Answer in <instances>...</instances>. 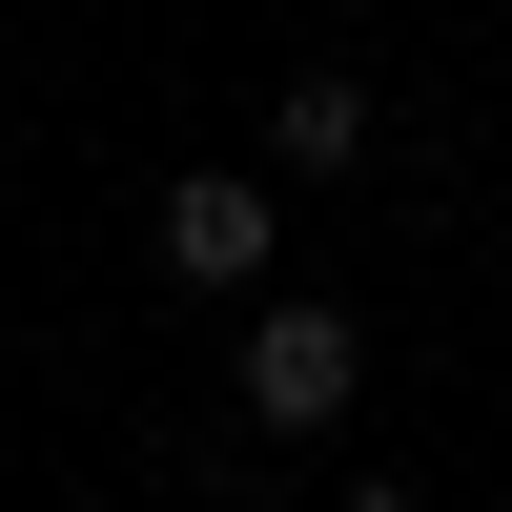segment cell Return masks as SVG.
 Here are the masks:
<instances>
[{"label":"cell","mask_w":512,"mask_h":512,"mask_svg":"<svg viewBox=\"0 0 512 512\" xmlns=\"http://www.w3.org/2000/svg\"><path fill=\"white\" fill-rule=\"evenodd\" d=\"M349 390H369V328H349V308H308V287L246 308V431H328Z\"/></svg>","instance_id":"obj_2"},{"label":"cell","mask_w":512,"mask_h":512,"mask_svg":"<svg viewBox=\"0 0 512 512\" xmlns=\"http://www.w3.org/2000/svg\"><path fill=\"white\" fill-rule=\"evenodd\" d=\"M144 246H164V287H205V308H246V287H267V246H287V205L246 185V164H185V185L144 205Z\"/></svg>","instance_id":"obj_1"},{"label":"cell","mask_w":512,"mask_h":512,"mask_svg":"<svg viewBox=\"0 0 512 512\" xmlns=\"http://www.w3.org/2000/svg\"><path fill=\"white\" fill-rule=\"evenodd\" d=\"M267 164H287V185H328V164H369V82H287V103H267Z\"/></svg>","instance_id":"obj_3"}]
</instances>
